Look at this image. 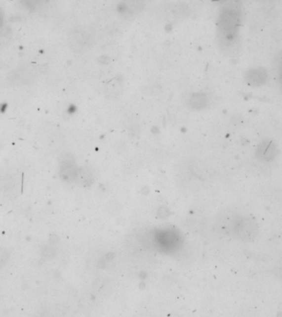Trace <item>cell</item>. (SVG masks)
Wrapping results in <instances>:
<instances>
[{"label":"cell","mask_w":282,"mask_h":317,"mask_svg":"<svg viewBox=\"0 0 282 317\" xmlns=\"http://www.w3.org/2000/svg\"><path fill=\"white\" fill-rule=\"evenodd\" d=\"M220 226L230 237L246 242L256 240L259 234V225L254 218L232 210L220 217Z\"/></svg>","instance_id":"obj_1"},{"label":"cell","mask_w":282,"mask_h":317,"mask_svg":"<svg viewBox=\"0 0 282 317\" xmlns=\"http://www.w3.org/2000/svg\"><path fill=\"white\" fill-rule=\"evenodd\" d=\"M240 15L233 8H227L220 14L219 28L220 34L225 41H232L237 34L240 27Z\"/></svg>","instance_id":"obj_2"},{"label":"cell","mask_w":282,"mask_h":317,"mask_svg":"<svg viewBox=\"0 0 282 317\" xmlns=\"http://www.w3.org/2000/svg\"><path fill=\"white\" fill-rule=\"evenodd\" d=\"M267 79V72L262 68H256L247 71L245 80L247 85L252 87H259L264 85Z\"/></svg>","instance_id":"obj_3"},{"label":"cell","mask_w":282,"mask_h":317,"mask_svg":"<svg viewBox=\"0 0 282 317\" xmlns=\"http://www.w3.org/2000/svg\"><path fill=\"white\" fill-rule=\"evenodd\" d=\"M73 45L78 50L87 49L91 43V38L89 34L82 31L74 33L72 38Z\"/></svg>","instance_id":"obj_4"},{"label":"cell","mask_w":282,"mask_h":317,"mask_svg":"<svg viewBox=\"0 0 282 317\" xmlns=\"http://www.w3.org/2000/svg\"><path fill=\"white\" fill-rule=\"evenodd\" d=\"M257 155L262 160H270L276 155V147L271 141H264L258 146Z\"/></svg>","instance_id":"obj_5"},{"label":"cell","mask_w":282,"mask_h":317,"mask_svg":"<svg viewBox=\"0 0 282 317\" xmlns=\"http://www.w3.org/2000/svg\"><path fill=\"white\" fill-rule=\"evenodd\" d=\"M122 81L118 79H113L106 86V93L108 97H117L122 91Z\"/></svg>","instance_id":"obj_6"},{"label":"cell","mask_w":282,"mask_h":317,"mask_svg":"<svg viewBox=\"0 0 282 317\" xmlns=\"http://www.w3.org/2000/svg\"><path fill=\"white\" fill-rule=\"evenodd\" d=\"M193 105L194 107H198V108H202L205 105L206 99L205 96L202 94L195 95L192 99Z\"/></svg>","instance_id":"obj_7"},{"label":"cell","mask_w":282,"mask_h":317,"mask_svg":"<svg viewBox=\"0 0 282 317\" xmlns=\"http://www.w3.org/2000/svg\"><path fill=\"white\" fill-rule=\"evenodd\" d=\"M6 109H7V104H6V103L0 104V112H1V113H4Z\"/></svg>","instance_id":"obj_8"},{"label":"cell","mask_w":282,"mask_h":317,"mask_svg":"<svg viewBox=\"0 0 282 317\" xmlns=\"http://www.w3.org/2000/svg\"><path fill=\"white\" fill-rule=\"evenodd\" d=\"M3 14H2V13H1V12H0V26L2 25V23H3Z\"/></svg>","instance_id":"obj_9"},{"label":"cell","mask_w":282,"mask_h":317,"mask_svg":"<svg viewBox=\"0 0 282 317\" xmlns=\"http://www.w3.org/2000/svg\"></svg>","instance_id":"obj_10"}]
</instances>
